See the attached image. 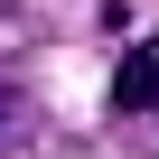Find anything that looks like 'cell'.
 Segmentation results:
<instances>
[{
    "label": "cell",
    "instance_id": "1",
    "mask_svg": "<svg viewBox=\"0 0 159 159\" xmlns=\"http://www.w3.org/2000/svg\"><path fill=\"white\" fill-rule=\"evenodd\" d=\"M112 112H159V38H140L112 66Z\"/></svg>",
    "mask_w": 159,
    "mask_h": 159
},
{
    "label": "cell",
    "instance_id": "2",
    "mask_svg": "<svg viewBox=\"0 0 159 159\" xmlns=\"http://www.w3.org/2000/svg\"><path fill=\"white\" fill-rule=\"evenodd\" d=\"M0 122H10V84H0Z\"/></svg>",
    "mask_w": 159,
    "mask_h": 159
}]
</instances>
